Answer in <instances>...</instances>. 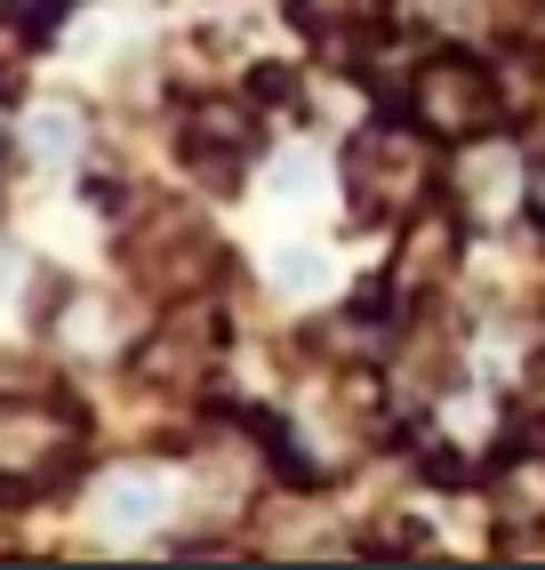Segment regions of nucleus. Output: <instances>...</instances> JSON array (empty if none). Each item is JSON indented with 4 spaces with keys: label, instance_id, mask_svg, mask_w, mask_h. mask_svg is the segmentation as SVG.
Listing matches in <instances>:
<instances>
[{
    "label": "nucleus",
    "instance_id": "1",
    "mask_svg": "<svg viewBox=\"0 0 545 570\" xmlns=\"http://www.w3.org/2000/svg\"><path fill=\"white\" fill-rule=\"evenodd\" d=\"M409 121L425 137H449V145H474L489 137L497 121V89H489V72L474 57H434L417 72V89H409Z\"/></svg>",
    "mask_w": 545,
    "mask_h": 570
},
{
    "label": "nucleus",
    "instance_id": "2",
    "mask_svg": "<svg viewBox=\"0 0 545 570\" xmlns=\"http://www.w3.org/2000/svg\"><path fill=\"white\" fill-rule=\"evenodd\" d=\"M249 154H257V121H249L241 105H201V112L185 121V161L201 169L209 185H225Z\"/></svg>",
    "mask_w": 545,
    "mask_h": 570
},
{
    "label": "nucleus",
    "instance_id": "3",
    "mask_svg": "<svg viewBox=\"0 0 545 570\" xmlns=\"http://www.w3.org/2000/svg\"><path fill=\"white\" fill-rule=\"evenodd\" d=\"M65 459V426L49 410H0V474H49Z\"/></svg>",
    "mask_w": 545,
    "mask_h": 570
},
{
    "label": "nucleus",
    "instance_id": "4",
    "mask_svg": "<svg viewBox=\"0 0 545 570\" xmlns=\"http://www.w3.org/2000/svg\"><path fill=\"white\" fill-rule=\"evenodd\" d=\"M161 507H169L161 466H121V474H105V490H97L105 530H152V522H161Z\"/></svg>",
    "mask_w": 545,
    "mask_h": 570
},
{
    "label": "nucleus",
    "instance_id": "5",
    "mask_svg": "<svg viewBox=\"0 0 545 570\" xmlns=\"http://www.w3.org/2000/svg\"><path fill=\"white\" fill-rule=\"evenodd\" d=\"M72 145H81V112H65V105L32 112V154H41V161H65Z\"/></svg>",
    "mask_w": 545,
    "mask_h": 570
},
{
    "label": "nucleus",
    "instance_id": "6",
    "mask_svg": "<svg viewBox=\"0 0 545 570\" xmlns=\"http://www.w3.org/2000/svg\"><path fill=\"white\" fill-rule=\"evenodd\" d=\"M505 514H545V459L505 466Z\"/></svg>",
    "mask_w": 545,
    "mask_h": 570
},
{
    "label": "nucleus",
    "instance_id": "7",
    "mask_svg": "<svg viewBox=\"0 0 545 570\" xmlns=\"http://www.w3.org/2000/svg\"><path fill=\"white\" fill-rule=\"evenodd\" d=\"M537 209H545V177H537Z\"/></svg>",
    "mask_w": 545,
    "mask_h": 570
}]
</instances>
